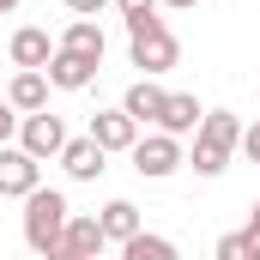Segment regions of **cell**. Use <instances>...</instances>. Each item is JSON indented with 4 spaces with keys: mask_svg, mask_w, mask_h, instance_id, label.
<instances>
[{
    "mask_svg": "<svg viewBox=\"0 0 260 260\" xmlns=\"http://www.w3.org/2000/svg\"><path fill=\"white\" fill-rule=\"evenodd\" d=\"M97 67H103V61L73 55V49H61V43H55V55H49V67H43V73H49V85H55V91H85V85L97 79Z\"/></svg>",
    "mask_w": 260,
    "mask_h": 260,
    "instance_id": "ba28073f",
    "label": "cell"
},
{
    "mask_svg": "<svg viewBox=\"0 0 260 260\" xmlns=\"http://www.w3.org/2000/svg\"><path fill=\"white\" fill-rule=\"evenodd\" d=\"M0 12H18V0H0Z\"/></svg>",
    "mask_w": 260,
    "mask_h": 260,
    "instance_id": "d4e9b609",
    "label": "cell"
},
{
    "mask_svg": "<svg viewBox=\"0 0 260 260\" xmlns=\"http://www.w3.org/2000/svg\"><path fill=\"white\" fill-rule=\"evenodd\" d=\"M97 224H103L109 242H127L133 230H139V206H133V200H109V206L97 212Z\"/></svg>",
    "mask_w": 260,
    "mask_h": 260,
    "instance_id": "9a60e30c",
    "label": "cell"
},
{
    "mask_svg": "<svg viewBox=\"0 0 260 260\" xmlns=\"http://www.w3.org/2000/svg\"><path fill=\"white\" fill-rule=\"evenodd\" d=\"M248 230H260V200H254V212H248Z\"/></svg>",
    "mask_w": 260,
    "mask_h": 260,
    "instance_id": "cb8c5ba5",
    "label": "cell"
},
{
    "mask_svg": "<svg viewBox=\"0 0 260 260\" xmlns=\"http://www.w3.org/2000/svg\"><path fill=\"white\" fill-rule=\"evenodd\" d=\"M61 6H67V12H79V18H97L109 0H61Z\"/></svg>",
    "mask_w": 260,
    "mask_h": 260,
    "instance_id": "44dd1931",
    "label": "cell"
},
{
    "mask_svg": "<svg viewBox=\"0 0 260 260\" xmlns=\"http://www.w3.org/2000/svg\"><path fill=\"white\" fill-rule=\"evenodd\" d=\"M103 157H109V151H103L91 133H85V139H67V145H61V170L73 176V182H97V176L109 170Z\"/></svg>",
    "mask_w": 260,
    "mask_h": 260,
    "instance_id": "30bf717a",
    "label": "cell"
},
{
    "mask_svg": "<svg viewBox=\"0 0 260 260\" xmlns=\"http://www.w3.org/2000/svg\"><path fill=\"white\" fill-rule=\"evenodd\" d=\"M121 254L127 260H176V242L170 236H151V230H133L127 242H121Z\"/></svg>",
    "mask_w": 260,
    "mask_h": 260,
    "instance_id": "e0dca14e",
    "label": "cell"
},
{
    "mask_svg": "<svg viewBox=\"0 0 260 260\" xmlns=\"http://www.w3.org/2000/svg\"><path fill=\"white\" fill-rule=\"evenodd\" d=\"M103 224L97 218H85V212H67V230H61V248H55V260H91L103 254Z\"/></svg>",
    "mask_w": 260,
    "mask_h": 260,
    "instance_id": "52a82bcc",
    "label": "cell"
},
{
    "mask_svg": "<svg viewBox=\"0 0 260 260\" xmlns=\"http://www.w3.org/2000/svg\"><path fill=\"white\" fill-rule=\"evenodd\" d=\"M127 55L139 73H170L182 61V43H176V30L157 12H145V18H127Z\"/></svg>",
    "mask_w": 260,
    "mask_h": 260,
    "instance_id": "3957f363",
    "label": "cell"
},
{
    "mask_svg": "<svg viewBox=\"0 0 260 260\" xmlns=\"http://www.w3.org/2000/svg\"><path fill=\"white\" fill-rule=\"evenodd\" d=\"M127 157H133V170H139L145 182H164V176H176V170L188 164V157H182V139L164 133V127H157V133H139V139L127 145Z\"/></svg>",
    "mask_w": 260,
    "mask_h": 260,
    "instance_id": "277c9868",
    "label": "cell"
},
{
    "mask_svg": "<svg viewBox=\"0 0 260 260\" xmlns=\"http://www.w3.org/2000/svg\"><path fill=\"white\" fill-rule=\"evenodd\" d=\"M12 133H18V115H12V103H0V145H6Z\"/></svg>",
    "mask_w": 260,
    "mask_h": 260,
    "instance_id": "7402d4cb",
    "label": "cell"
},
{
    "mask_svg": "<svg viewBox=\"0 0 260 260\" xmlns=\"http://www.w3.org/2000/svg\"><path fill=\"white\" fill-rule=\"evenodd\" d=\"M164 6H176V12H188V6H200V0H164Z\"/></svg>",
    "mask_w": 260,
    "mask_h": 260,
    "instance_id": "603a6c76",
    "label": "cell"
},
{
    "mask_svg": "<svg viewBox=\"0 0 260 260\" xmlns=\"http://www.w3.org/2000/svg\"><path fill=\"white\" fill-rule=\"evenodd\" d=\"M43 182V157H30L24 145H0V194H12V200H24L30 188Z\"/></svg>",
    "mask_w": 260,
    "mask_h": 260,
    "instance_id": "8992f818",
    "label": "cell"
},
{
    "mask_svg": "<svg viewBox=\"0 0 260 260\" xmlns=\"http://www.w3.org/2000/svg\"><path fill=\"white\" fill-rule=\"evenodd\" d=\"M200 115H206V109H200V97H194V91H164L157 127H164V133H176V139H188V133L200 127Z\"/></svg>",
    "mask_w": 260,
    "mask_h": 260,
    "instance_id": "8fae6325",
    "label": "cell"
},
{
    "mask_svg": "<svg viewBox=\"0 0 260 260\" xmlns=\"http://www.w3.org/2000/svg\"><path fill=\"white\" fill-rule=\"evenodd\" d=\"M121 18H145V12H157V0H109Z\"/></svg>",
    "mask_w": 260,
    "mask_h": 260,
    "instance_id": "ffe728a7",
    "label": "cell"
},
{
    "mask_svg": "<svg viewBox=\"0 0 260 260\" xmlns=\"http://www.w3.org/2000/svg\"><path fill=\"white\" fill-rule=\"evenodd\" d=\"M18 145H24L30 157H61L67 121H61V115H49V109H30V115H18Z\"/></svg>",
    "mask_w": 260,
    "mask_h": 260,
    "instance_id": "5b68a950",
    "label": "cell"
},
{
    "mask_svg": "<svg viewBox=\"0 0 260 260\" xmlns=\"http://www.w3.org/2000/svg\"><path fill=\"white\" fill-rule=\"evenodd\" d=\"M61 49H73V55H91V61H103V49H109V43H103V30H97L91 18H73V24L61 30Z\"/></svg>",
    "mask_w": 260,
    "mask_h": 260,
    "instance_id": "2e32d148",
    "label": "cell"
},
{
    "mask_svg": "<svg viewBox=\"0 0 260 260\" xmlns=\"http://www.w3.org/2000/svg\"><path fill=\"white\" fill-rule=\"evenodd\" d=\"M236 139H242V115H230V109H206L200 127H194V176H206V182L224 176Z\"/></svg>",
    "mask_w": 260,
    "mask_h": 260,
    "instance_id": "7a4b0ae2",
    "label": "cell"
},
{
    "mask_svg": "<svg viewBox=\"0 0 260 260\" xmlns=\"http://www.w3.org/2000/svg\"><path fill=\"white\" fill-rule=\"evenodd\" d=\"M6 103H12L18 115L49 109V73H43V67H18V73H12V85H6Z\"/></svg>",
    "mask_w": 260,
    "mask_h": 260,
    "instance_id": "7c38bea8",
    "label": "cell"
},
{
    "mask_svg": "<svg viewBox=\"0 0 260 260\" xmlns=\"http://www.w3.org/2000/svg\"><path fill=\"white\" fill-rule=\"evenodd\" d=\"M67 194L61 188H30L24 194V248L30 254H43V260H55V248H61V230H67Z\"/></svg>",
    "mask_w": 260,
    "mask_h": 260,
    "instance_id": "6da1fadb",
    "label": "cell"
},
{
    "mask_svg": "<svg viewBox=\"0 0 260 260\" xmlns=\"http://www.w3.org/2000/svg\"><path fill=\"white\" fill-rule=\"evenodd\" d=\"M121 109H127L139 127H157V109H164V85H157V73L133 79L127 91H121Z\"/></svg>",
    "mask_w": 260,
    "mask_h": 260,
    "instance_id": "4fadbf2b",
    "label": "cell"
},
{
    "mask_svg": "<svg viewBox=\"0 0 260 260\" xmlns=\"http://www.w3.org/2000/svg\"><path fill=\"white\" fill-rule=\"evenodd\" d=\"M49 55H55L49 30H37V24L12 30V67H49Z\"/></svg>",
    "mask_w": 260,
    "mask_h": 260,
    "instance_id": "5bb4252c",
    "label": "cell"
},
{
    "mask_svg": "<svg viewBox=\"0 0 260 260\" xmlns=\"http://www.w3.org/2000/svg\"><path fill=\"white\" fill-rule=\"evenodd\" d=\"M218 260H248V236L242 230H224L218 236Z\"/></svg>",
    "mask_w": 260,
    "mask_h": 260,
    "instance_id": "ac0fdd59",
    "label": "cell"
},
{
    "mask_svg": "<svg viewBox=\"0 0 260 260\" xmlns=\"http://www.w3.org/2000/svg\"><path fill=\"white\" fill-rule=\"evenodd\" d=\"M91 139H97V145H103V151H127L133 139H139V121H133L127 109H121V103H115V109H97V115H91Z\"/></svg>",
    "mask_w": 260,
    "mask_h": 260,
    "instance_id": "9c48e42d",
    "label": "cell"
},
{
    "mask_svg": "<svg viewBox=\"0 0 260 260\" xmlns=\"http://www.w3.org/2000/svg\"><path fill=\"white\" fill-rule=\"evenodd\" d=\"M236 145H242V157H248V164H260V121H248V127H242V139H236Z\"/></svg>",
    "mask_w": 260,
    "mask_h": 260,
    "instance_id": "d6986e66",
    "label": "cell"
}]
</instances>
